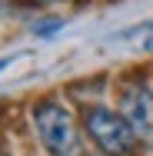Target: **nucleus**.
<instances>
[{
	"instance_id": "obj_6",
	"label": "nucleus",
	"mask_w": 153,
	"mask_h": 156,
	"mask_svg": "<svg viewBox=\"0 0 153 156\" xmlns=\"http://www.w3.org/2000/svg\"><path fill=\"white\" fill-rule=\"evenodd\" d=\"M7 63H10V60H0V70H3V66H7Z\"/></svg>"
},
{
	"instance_id": "obj_7",
	"label": "nucleus",
	"mask_w": 153,
	"mask_h": 156,
	"mask_svg": "<svg viewBox=\"0 0 153 156\" xmlns=\"http://www.w3.org/2000/svg\"><path fill=\"white\" fill-rule=\"evenodd\" d=\"M33 3H50V0H33Z\"/></svg>"
},
{
	"instance_id": "obj_1",
	"label": "nucleus",
	"mask_w": 153,
	"mask_h": 156,
	"mask_svg": "<svg viewBox=\"0 0 153 156\" xmlns=\"http://www.w3.org/2000/svg\"><path fill=\"white\" fill-rule=\"evenodd\" d=\"M33 126L40 143L47 146V153L53 156H73L80 150V136H77V123L70 116V110H63L60 103L47 100L33 106Z\"/></svg>"
},
{
	"instance_id": "obj_5",
	"label": "nucleus",
	"mask_w": 153,
	"mask_h": 156,
	"mask_svg": "<svg viewBox=\"0 0 153 156\" xmlns=\"http://www.w3.org/2000/svg\"><path fill=\"white\" fill-rule=\"evenodd\" d=\"M57 27H60V20H47V23H37V27H33V33H37V37H53V33H57Z\"/></svg>"
},
{
	"instance_id": "obj_3",
	"label": "nucleus",
	"mask_w": 153,
	"mask_h": 156,
	"mask_svg": "<svg viewBox=\"0 0 153 156\" xmlns=\"http://www.w3.org/2000/svg\"><path fill=\"white\" fill-rule=\"evenodd\" d=\"M120 110L137 140H153V90L130 83L120 93Z\"/></svg>"
},
{
	"instance_id": "obj_2",
	"label": "nucleus",
	"mask_w": 153,
	"mask_h": 156,
	"mask_svg": "<svg viewBox=\"0 0 153 156\" xmlns=\"http://www.w3.org/2000/svg\"><path fill=\"white\" fill-rule=\"evenodd\" d=\"M83 126H87V136L103 150L107 156H130L133 153V129L126 126L120 113L107 110V106H90L87 116H83Z\"/></svg>"
},
{
	"instance_id": "obj_4",
	"label": "nucleus",
	"mask_w": 153,
	"mask_h": 156,
	"mask_svg": "<svg viewBox=\"0 0 153 156\" xmlns=\"http://www.w3.org/2000/svg\"><path fill=\"white\" fill-rule=\"evenodd\" d=\"M133 37H137V47H140V50H153V20L147 27H137Z\"/></svg>"
}]
</instances>
